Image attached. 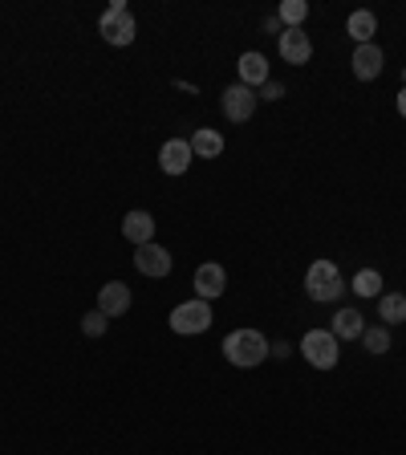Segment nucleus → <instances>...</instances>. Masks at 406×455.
I'll list each match as a JSON object with an SVG mask.
<instances>
[{"label":"nucleus","mask_w":406,"mask_h":455,"mask_svg":"<svg viewBox=\"0 0 406 455\" xmlns=\"http://www.w3.org/2000/svg\"><path fill=\"white\" fill-rule=\"evenodd\" d=\"M276 17H281V25H284V28H301V25H305V17H309V4H305V0H284Z\"/></svg>","instance_id":"nucleus-20"},{"label":"nucleus","mask_w":406,"mask_h":455,"mask_svg":"<svg viewBox=\"0 0 406 455\" xmlns=\"http://www.w3.org/2000/svg\"><path fill=\"white\" fill-rule=\"evenodd\" d=\"M224 358L240 370H252L268 358V338L260 330H232L224 338Z\"/></svg>","instance_id":"nucleus-1"},{"label":"nucleus","mask_w":406,"mask_h":455,"mask_svg":"<svg viewBox=\"0 0 406 455\" xmlns=\"http://www.w3.org/2000/svg\"><path fill=\"white\" fill-rule=\"evenodd\" d=\"M98 33H102L106 45H118V49L131 45L134 33H139V20H134L131 4H126V0H114L110 9L102 12V20H98Z\"/></svg>","instance_id":"nucleus-2"},{"label":"nucleus","mask_w":406,"mask_h":455,"mask_svg":"<svg viewBox=\"0 0 406 455\" xmlns=\"http://www.w3.org/2000/svg\"><path fill=\"white\" fill-rule=\"evenodd\" d=\"M281 57L289 61V66H305L313 57V41L305 28H284L281 33Z\"/></svg>","instance_id":"nucleus-11"},{"label":"nucleus","mask_w":406,"mask_h":455,"mask_svg":"<svg viewBox=\"0 0 406 455\" xmlns=\"http://www.w3.org/2000/svg\"><path fill=\"white\" fill-rule=\"evenodd\" d=\"M305 293L313 301H338L346 293V284H341V273L333 260H313L309 273H305Z\"/></svg>","instance_id":"nucleus-3"},{"label":"nucleus","mask_w":406,"mask_h":455,"mask_svg":"<svg viewBox=\"0 0 406 455\" xmlns=\"http://www.w3.org/2000/svg\"><path fill=\"white\" fill-rule=\"evenodd\" d=\"M256 102H260V98H256V90H248V85H227L224 90V114H227V123H248V118H252L256 114Z\"/></svg>","instance_id":"nucleus-7"},{"label":"nucleus","mask_w":406,"mask_h":455,"mask_svg":"<svg viewBox=\"0 0 406 455\" xmlns=\"http://www.w3.org/2000/svg\"><path fill=\"white\" fill-rule=\"evenodd\" d=\"M276 28H281V33H284V25H281V17H268V20H265V33H276Z\"/></svg>","instance_id":"nucleus-24"},{"label":"nucleus","mask_w":406,"mask_h":455,"mask_svg":"<svg viewBox=\"0 0 406 455\" xmlns=\"http://www.w3.org/2000/svg\"><path fill=\"white\" fill-rule=\"evenodd\" d=\"M362 330H366V317H362L358 309H338L333 313V330L330 333L338 341H358Z\"/></svg>","instance_id":"nucleus-15"},{"label":"nucleus","mask_w":406,"mask_h":455,"mask_svg":"<svg viewBox=\"0 0 406 455\" xmlns=\"http://www.w3.org/2000/svg\"><path fill=\"white\" fill-rule=\"evenodd\" d=\"M134 268H139L142 276H171V268H175V260H171V252L163 244H142V248H134Z\"/></svg>","instance_id":"nucleus-6"},{"label":"nucleus","mask_w":406,"mask_h":455,"mask_svg":"<svg viewBox=\"0 0 406 455\" xmlns=\"http://www.w3.org/2000/svg\"><path fill=\"white\" fill-rule=\"evenodd\" d=\"M191 142L187 139H167L159 147V167H163V175H187V167H191Z\"/></svg>","instance_id":"nucleus-8"},{"label":"nucleus","mask_w":406,"mask_h":455,"mask_svg":"<svg viewBox=\"0 0 406 455\" xmlns=\"http://www.w3.org/2000/svg\"><path fill=\"white\" fill-rule=\"evenodd\" d=\"M354 77H358V82H374V77L382 74V66H386V53H382L378 45H374V41H370V45H358L354 49Z\"/></svg>","instance_id":"nucleus-10"},{"label":"nucleus","mask_w":406,"mask_h":455,"mask_svg":"<svg viewBox=\"0 0 406 455\" xmlns=\"http://www.w3.org/2000/svg\"><path fill=\"white\" fill-rule=\"evenodd\" d=\"M187 142H191V155H199V159H216V155H224V134L211 131V126L195 131Z\"/></svg>","instance_id":"nucleus-16"},{"label":"nucleus","mask_w":406,"mask_h":455,"mask_svg":"<svg viewBox=\"0 0 406 455\" xmlns=\"http://www.w3.org/2000/svg\"><path fill=\"white\" fill-rule=\"evenodd\" d=\"M224 289H227L224 265H216V260H203V265L195 268V293H199V301H216V297H224Z\"/></svg>","instance_id":"nucleus-9"},{"label":"nucleus","mask_w":406,"mask_h":455,"mask_svg":"<svg viewBox=\"0 0 406 455\" xmlns=\"http://www.w3.org/2000/svg\"><path fill=\"white\" fill-rule=\"evenodd\" d=\"M378 317L382 325H402L406 322V293H382L378 297Z\"/></svg>","instance_id":"nucleus-18"},{"label":"nucleus","mask_w":406,"mask_h":455,"mask_svg":"<svg viewBox=\"0 0 406 455\" xmlns=\"http://www.w3.org/2000/svg\"><path fill=\"white\" fill-rule=\"evenodd\" d=\"M398 114H402V118H406V85H402V90H398Z\"/></svg>","instance_id":"nucleus-25"},{"label":"nucleus","mask_w":406,"mask_h":455,"mask_svg":"<svg viewBox=\"0 0 406 455\" xmlns=\"http://www.w3.org/2000/svg\"><path fill=\"white\" fill-rule=\"evenodd\" d=\"M126 309H131V289H126L123 281H106L102 293H98V313H106V317H123Z\"/></svg>","instance_id":"nucleus-12"},{"label":"nucleus","mask_w":406,"mask_h":455,"mask_svg":"<svg viewBox=\"0 0 406 455\" xmlns=\"http://www.w3.org/2000/svg\"><path fill=\"white\" fill-rule=\"evenodd\" d=\"M301 358L309 362L313 370H333L338 358H341V346L330 330H309L301 338Z\"/></svg>","instance_id":"nucleus-4"},{"label":"nucleus","mask_w":406,"mask_h":455,"mask_svg":"<svg viewBox=\"0 0 406 455\" xmlns=\"http://www.w3.org/2000/svg\"><path fill=\"white\" fill-rule=\"evenodd\" d=\"M281 94H284V85H281V82H273V77H268V82L260 85V98H268V102H276Z\"/></svg>","instance_id":"nucleus-23"},{"label":"nucleus","mask_w":406,"mask_h":455,"mask_svg":"<svg viewBox=\"0 0 406 455\" xmlns=\"http://www.w3.org/2000/svg\"><path fill=\"white\" fill-rule=\"evenodd\" d=\"M106 322H110V317H106V313H85L82 317V330H85V338H102L106 333Z\"/></svg>","instance_id":"nucleus-22"},{"label":"nucleus","mask_w":406,"mask_h":455,"mask_svg":"<svg viewBox=\"0 0 406 455\" xmlns=\"http://www.w3.org/2000/svg\"><path fill=\"white\" fill-rule=\"evenodd\" d=\"M171 330L179 338H195V333H208L211 330V301H183L171 309Z\"/></svg>","instance_id":"nucleus-5"},{"label":"nucleus","mask_w":406,"mask_h":455,"mask_svg":"<svg viewBox=\"0 0 406 455\" xmlns=\"http://www.w3.org/2000/svg\"><path fill=\"white\" fill-rule=\"evenodd\" d=\"M354 293L358 297H382V273L378 268H362V273L354 276Z\"/></svg>","instance_id":"nucleus-19"},{"label":"nucleus","mask_w":406,"mask_h":455,"mask_svg":"<svg viewBox=\"0 0 406 455\" xmlns=\"http://www.w3.org/2000/svg\"><path fill=\"white\" fill-rule=\"evenodd\" d=\"M362 346H366L370 354H386L390 350V330L386 325H370V330H362Z\"/></svg>","instance_id":"nucleus-21"},{"label":"nucleus","mask_w":406,"mask_h":455,"mask_svg":"<svg viewBox=\"0 0 406 455\" xmlns=\"http://www.w3.org/2000/svg\"><path fill=\"white\" fill-rule=\"evenodd\" d=\"M346 28H350V37L358 41V45H370V41H374V33H378V17H374L370 9H358V12H350Z\"/></svg>","instance_id":"nucleus-17"},{"label":"nucleus","mask_w":406,"mask_h":455,"mask_svg":"<svg viewBox=\"0 0 406 455\" xmlns=\"http://www.w3.org/2000/svg\"><path fill=\"white\" fill-rule=\"evenodd\" d=\"M236 69H240V85H248V90L268 82V57L265 53H244L236 61Z\"/></svg>","instance_id":"nucleus-14"},{"label":"nucleus","mask_w":406,"mask_h":455,"mask_svg":"<svg viewBox=\"0 0 406 455\" xmlns=\"http://www.w3.org/2000/svg\"><path fill=\"white\" fill-rule=\"evenodd\" d=\"M123 236L131 240L134 248L151 244V240H155V216H151V212H126V216H123Z\"/></svg>","instance_id":"nucleus-13"}]
</instances>
